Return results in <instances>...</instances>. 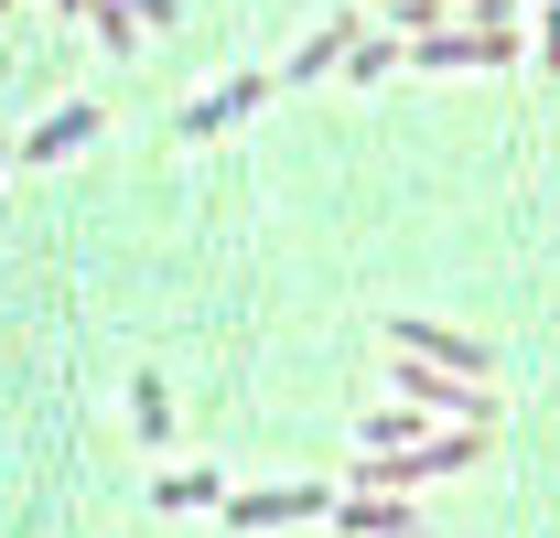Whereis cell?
<instances>
[{
  "label": "cell",
  "mask_w": 560,
  "mask_h": 538,
  "mask_svg": "<svg viewBox=\"0 0 560 538\" xmlns=\"http://www.w3.org/2000/svg\"><path fill=\"white\" fill-rule=\"evenodd\" d=\"M215 517L237 538H270V528H302V517H335V484H237V495H215Z\"/></svg>",
  "instance_id": "1"
},
{
  "label": "cell",
  "mask_w": 560,
  "mask_h": 538,
  "mask_svg": "<svg viewBox=\"0 0 560 538\" xmlns=\"http://www.w3.org/2000/svg\"><path fill=\"white\" fill-rule=\"evenodd\" d=\"M399 399H410V409H442V420H464V431H486V420H495V399L475 388V377L420 366V355H399Z\"/></svg>",
  "instance_id": "2"
},
{
  "label": "cell",
  "mask_w": 560,
  "mask_h": 538,
  "mask_svg": "<svg viewBox=\"0 0 560 538\" xmlns=\"http://www.w3.org/2000/svg\"><path fill=\"white\" fill-rule=\"evenodd\" d=\"M270 86H280V75H215L206 97H195V108L173 119V140H215V130H237V119H248V108H259Z\"/></svg>",
  "instance_id": "3"
},
{
  "label": "cell",
  "mask_w": 560,
  "mask_h": 538,
  "mask_svg": "<svg viewBox=\"0 0 560 538\" xmlns=\"http://www.w3.org/2000/svg\"><path fill=\"white\" fill-rule=\"evenodd\" d=\"M388 355L453 366V377H486V344H475V335H442V324H420V313H388Z\"/></svg>",
  "instance_id": "4"
},
{
  "label": "cell",
  "mask_w": 560,
  "mask_h": 538,
  "mask_svg": "<svg viewBox=\"0 0 560 538\" xmlns=\"http://www.w3.org/2000/svg\"><path fill=\"white\" fill-rule=\"evenodd\" d=\"M97 119H108L97 97H66V108H44V119L22 130V151H11V162H66V151H86V140H97Z\"/></svg>",
  "instance_id": "5"
},
{
  "label": "cell",
  "mask_w": 560,
  "mask_h": 538,
  "mask_svg": "<svg viewBox=\"0 0 560 538\" xmlns=\"http://www.w3.org/2000/svg\"><path fill=\"white\" fill-rule=\"evenodd\" d=\"M355 33H366L355 11H335V22H313V33H302V55L280 66V86H324V75L346 66V44H355Z\"/></svg>",
  "instance_id": "6"
},
{
  "label": "cell",
  "mask_w": 560,
  "mask_h": 538,
  "mask_svg": "<svg viewBox=\"0 0 560 538\" xmlns=\"http://www.w3.org/2000/svg\"><path fill=\"white\" fill-rule=\"evenodd\" d=\"M335 528L346 538H410V495H377V484L366 495H335Z\"/></svg>",
  "instance_id": "7"
},
{
  "label": "cell",
  "mask_w": 560,
  "mask_h": 538,
  "mask_svg": "<svg viewBox=\"0 0 560 538\" xmlns=\"http://www.w3.org/2000/svg\"><path fill=\"white\" fill-rule=\"evenodd\" d=\"M215 495H226V473H206V464L151 473V506H162V517H195V506H215Z\"/></svg>",
  "instance_id": "8"
},
{
  "label": "cell",
  "mask_w": 560,
  "mask_h": 538,
  "mask_svg": "<svg viewBox=\"0 0 560 538\" xmlns=\"http://www.w3.org/2000/svg\"><path fill=\"white\" fill-rule=\"evenodd\" d=\"M130 431H140V442H151V453H173V388H162L151 366H140V377H130Z\"/></svg>",
  "instance_id": "9"
},
{
  "label": "cell",
  "mask_w": 560,
  "mask_h": 538,
  "mask_svg": "<svg viewBox=\"0 0 560 538\" xmlns=\"http://www.w3.org/2000/svg\"><path fill=\"white\" fill-rule=\"evenodd\" d=\"M399 66H410V44H399V33H355L335 75H346V86H377V75H399Z\"/></svg>",
  "instance_id": "10"
},
{
  "label": "cell",
  "mask_w": 560,
  "mask_h": 538,
  "mask_svg": "<svg viewBox=\"0 0 560 538\" xmlns=\"http://www.w3.org/2000/svg\"><path fill=\"white\" fill-rule=\"evenodd\" d=\"M86 22H97L108 55H140V11H130V0H86Z\"/></svg>",
  "instance_id": "11"
},
{
  "label": "cell",
  "mask_w": 560,
  "mask_h": 538,
  "mask_svg": "<svg viewBox=\"0 0 560 538\" xmlns=\"http://www.w3.org/2000/svg\"><path fill=\"white\" fill-rule=\"evenodd\" d=\"M410 431H420V409H366V420H355L366 453H388V442H410Z\"/></svg>",
  "instance_id": "12"
},
{
  "label": "cell",
  "mask_w": 560,
  "mask_h": 538,
  "mask_svg": "<svg viewBox=\"0 0 560 538\" xmlns=\"http://www.w3.org/2000/svg\"><path fill=\"white\" fill-rule=\"evenodd\" d=\"M528 66L560 75V0H539V44H528Z\"/></svg>",
  "instance_id": "13"
},
{
  "label": "cell",
  "mask_w": 560,
  "mask_h": 538,
  "mask_svg": "<svg viewBox=\"0 0 560 538\" xmlns=\"http://www.w3.org/2000/svg\"><path fill=\"white\" fill-rule=\"evenodd\" d=\"M130 11H140V22H173V0H130Z\"/></svg>",
  "instance_id": "14"
},
{
  "label": "cell",
  "mask_w": 560,
  "mask_h": 538,
  "mask_svg": "<svg viewBox=\"0 0 560 538\" xmlns=\"http://www.w3.org/2000/svg\"><path fill=\"white\" fill-rule=\"evenodd\" d=\"M0 173H11V151H0Z\"/></svg>",
  "instance_id": "15"
},
{
  "label": "cell",
  "mask_w": 560,
  "mask_h": 538,
  "mask_svg": "<svg viewBox=\"0 0 560 538\" xmlns=\"http://www.w3.org/2000/svg\"><path fill=\"white\" fill-rule=\"evenodd\" d=\"M410 538H420V528H410Z\"/></svg>",
  "instance_id": "16"
}]
</instances>
